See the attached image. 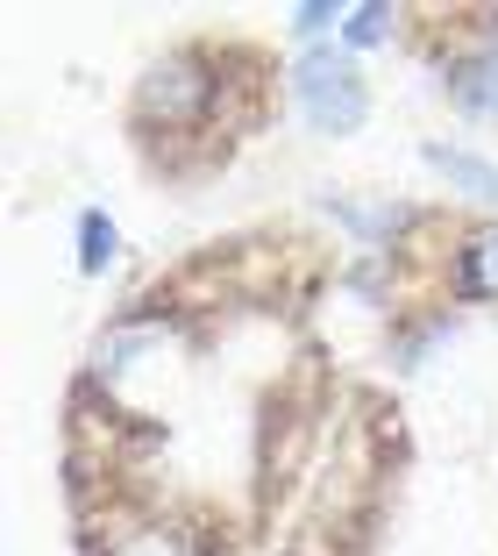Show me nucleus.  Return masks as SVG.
Masks as SVG:
<instances>
[{
  "label": "nucleus",
  "instance_id": "10",
  "mask_svg": "<svg viewBox=\"0 0 498 556\" xmlns=\"http://www.w3.org/2000/svg\"><path fill=\"white\" fill-rule=\"evenodd\" d=\"M328 22H342V15H335V8H321V0H314V8H299V15H292V29H299V36H321Z\"/></svg>",
  "mask_w": 498,
  "mask_h": 556
},
{
  "label": "nucleus",
  "instance_id": "4",
  "mask_svg": "<svg viewBox=\"0 0 498 556\" xmlns=\"http://www.w3.org/2000/svg\"><path fill=\"white\" fill-rule=\"evenodd\" d=\"M427 164L456 186V193L491 200V207H498V164L491 157H477V150H449V143H427Z\"/></svg>",
  "mask_w": 498,
  "mask_h": 556
},
{
  "label": "nucleus",
  "instance_id": "6",
  "mask_svg": "<svg viewBox=\"0 0 498 556\" xmlns=\"http://www.w3.org/2000/svg\"><path fill=\"white\" fill-rule=\"evenodd\" d=\"M107 556H200L186 528H164V521H143V528H122L107 542Z\"/></svg>",
  "mask_w": 498,
  "mask_h": 556
},
{
  "label": "nucleus",
  "instance_id": "9",
  "mask_svg": "<svg viewBox=\"0 0 498 556\" xmlns=\"http://www.w3.org/2000/svg\"><path fill=\"white\" fill-rule=\"evenodd\" d=\"M328 214H335V222H349V229H363V236H392L406 222L399 207H349V200H328Z\"/></svg>",
  "mask_w": 498,
  "mask_h": 556
},
{
  "label": "nucleus",
  "instance_id": "2",
  "mask_svg": "<svg viewBox=\"0 0 498 556\" xmlns=\"http://www.w3.org/2000/svg\"><path fill=\"white\" fill-rule=\"evenodd\" d=\"M214 100H221V79L207 72V58H164L157 72L143 79V93H136V115L150 122V129L164 136H200L214 115Z\"/></svg>",
  "mask_w": 498,
  "mask_h": 556
},
{
  "label": "nucleus",
  "instance_id": "1",
  "mask_svg": "<svg viewBox=\"0 0 498 556\" xmlns=\"http://www.w3.org/2000/svg\"><path fill=\"white\" fill-rule=\"evenodd\" d=\"M292 100H299V115H306L314 136H349V129H363V115H370L363 72H356L342 50H306L299 65H292Z\"/></svg>",
  "mask_w": 498,
  "mask_h": 556
},
{
  "label": "nucleus",
  "instance_id": "7",
  "mask_svg": "<svg viewBox=\"0 0 498 556\" xmlns=\"http://www.w3.org/2000/svg\"><path fill=\"white\" fill-rule=\"evenodd\" d=\"M114 243H122V236H114V222L100 207H86L79 214V271H107V264H114Z\"/></svg>",
  "mask_w": 498,
  "mask_h": 556
},
{
  "label": "nucleus",
  "instance_id": "3",
  "mask_svg": "<svg viewBox=\"0 0 498 556\" xmlns=\"http://www.w3.org/2000/svg\"><path fill=\"white\" fill-rule=\"evenodd\" d=\"M449 100L463 108V115H477V122H498V36L477 50V58L449 65Z\"/></svg>",
  "mask_w": 498,
  "mask_h": 556
},
{
  "label": "nucleus",
  "instance_id": "8",
  "mask_svg": "<svg viewBox=\"0 0 498 556\" xmlns=\"http://www.w3.org/2000/svg\"><path fill=\"white\" fill-rule=\"evenodd\" d=\"M392 22H399V15H392L385 0H363V8H349V15H342V43H349V50L385 43V36H392Z\"/></svg>",
  "mask_w": 498,
  "mask_h": 556
},
{
  "label": "nucleus",
  "instance_id": "5",
  "mask_svg": "<svg viewBox=\"0 0 498 556\" xmlns=\"http://www.w3.org/2000/svg\"><path fill=\"white\" fill-rule=\"evenodd\" d=\"M456 286H463L470 300H498V222L456 250Z\"/></svg>",
  "mask_w": 498,
  "mask_h": 556
}]
</instances>
